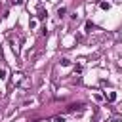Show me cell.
<instances>
[{
  "mask_svg": "<svg viewBox=\"0 0 122 122\" xmlns=\"http://www.w3.org/2000/svg\"><path fill=\"white\" fill-rule=\"evenodd\" d=\"M65 13H67V8H57V17H59V19L65 17Z\"/></svg>",
  "mask_w": 122,
  "mask_h": 122,
  "instance_id": "1",
  "label": "cell"
},
{
  "mask_svg": "<svg viewBox=\"0 0 122 122\" xmlns=\"http://www.w3.org/2000/svg\"><path fill=\"white\" fill-rule=\"evenodd\" d=\"M99 8H101V10H109V8H111V4H109V2H101V4H99Z\"/></svg>",
  "mask_w": 122,
  "mask_h": 122,
  "instance_id": "2",
  "label": "cell"
},
{
  "mask_svg": "<svg viewBox=\"0 0 122 122\" xmlns=\"http://www.w3.org/2000/svg\"><path fill=\"white\" fill-rule=\"evenodd\" d=\"M44 17H46V11L42 8H38V19H44Z\"/></svg>",
  "mask_w": 122,
  "mask_h": 122,
  "instance_id": "3",
  "label": "cell"
},
{
  "mask_svg": "<svg viewBox=\"0 0 122 122\" xmlns=\"http://www.w3.org/2000/svg\"><path fill=\"white\" fill-rule=\"evenodd\" d=\"M69 65H71V61H69L67 57H63V59H61V67H69Z\"/></svg>",
  "mask_w": 122,
  "mask_h": 122,
  "instance_id": "4",
  "label": "cell"
},
{
  "mask_svg": "<svg viewBox=\"0 0 122 122\" xmlns=\"http://www.w3.org/2000/svg\"><path fill=\"white\" fill-rule=\"evenodd\" d=\"M53 122H65V118H63V116H55V118H53Z\"/></svg>",
  "mask_w": 122,
  "mask_h": 122,
  "instance_id": "5",
  "label": "cell"
},
{
  "mask_svg": "<svg viewBox=\"0 0 122 122\" xmlns=\"http://www.w3.org/2000/svg\"><path fill=\"white\" fill-rule=\"evenodd\" d=\"M114 99H116V95H114V93L111 92V93H109V101H114Z\"/></svg>",
  "mask_w": 122,
  "mask_h": 122,
  "instance_id": "6",
  "label": "cell"
},
{
  "mask_svg": "<svg viewBox=\"0 0 122 122\" xmlns=\"http://www.w3.org/2000/svg\"><path fill=\"white\" fill-rule=\"evenodd\" d=\"M0 78H2V80L6 78V71H4V69H0Z\"/></svg>",
  "mask_w": 122,
  "mask_h": 122,
  "instance_id": "7",
  "label": "cell"
},
{
  "mask_svg": "<svg viewBox=\"0 0 122 122\" xmlns=\"http://www.w3.org/2000/svg\"><path fill=\"white\" fill-rule=\"evenodd\" d=\"M13 4H15V6H19V4H23V0H13Z\"/></svg>",
  "mask_w": 122,
  "mask_h": 122,
  "instance_id": "8",
  "label": "cell"
}]
</instances>
